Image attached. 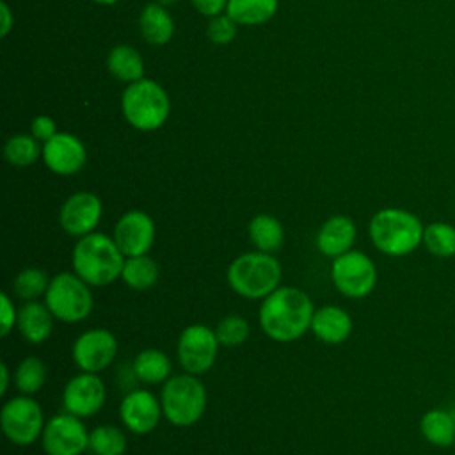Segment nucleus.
Segmentation results:
<instances>
[{
    "label": "nucleus",
    "mask_w": 455,
    "mask_h": 455,
    "mask_svg": "<svg viewBox=\"0 0 455 455\" xmlns=\"http://www.w3.org/2000/svg\"><path fill=\"white\" fill-rule=\"evenodd\" d=\"M313 313V300L304 290L279 286L261 300L258 320L267 338L277 343H291L309 331Z\"/></svg>",
    "instance_id": "1"
},
{
    "label": "nucleus",
    "mask_w": 455,
    "mask_h": 455,
    "mask_svg": "<svg viewBox=\"0 0 455 455\" xmlns=\"http://www.w3.org/2000/svg\"><path fill=\"white\" fill-rule=\"evenodd\" d=\"M124 259L112 235L101 231L76 238L71 254L73 272L89 286H108L121 279Z\"/></svg>",
    "instance_id": "2"
},
{
    "label": "nucleus",
    "mask_w": 455,
    "mask_h": 455,
    "mask_svg": "<svg viewBox=\"0 0 455 455\" xmlns=\"http://www.w3.org/2000/svg\"><path fill=\"white\" fill-rule=\"evenodd\" d=\"M425 226L419 217L402 208H382L368 224V235L377 251L391 258L414 252L423 243Z\"/></svg>",
    "instance_id": "3"
},
{
    "label": "nucleus",
    "mask_w": 455,
    "mask_h": 455,
    "mask_svg": "<svg viewBox=\"0 0 455 455\" xmlns=\"http://www.w3.org/2000/svg\"><path fill=\"white\" fill-rule=\"evenodd\" d=\"M283 268L274 254L251 251L236 256L226 272L231 290L249 300H263L281 286Z\"/></svg>",
    "instance_id": "4"
},
{
    "label": "nucleus",
    "mask_w": 455,
    "mask_h": 455,
    "mask_svg": "<svg viewBox=\"0 0 455 455\" xmlns=\"http://www.w3.org/2000/svg\"><path fill=\"white\" fill-rule=\"evenodd\" d=\"M160 403L164 418L171 425L180 428L192 427L206 411V387L197 375L187 371L172 375L162 384Z\"/></svg>",
    "instance_id": "5"
},
{
    "label": "nucleus",
    "mask_w": 455,
    "mask_h": 455,
    "mask_svg": "<svg viewBox=\"0 0 455 455\" xmlns=\"http://www.w3.org/2000/svg\"><path fill=\"white\" fill-rule=\"evenodd\" d=\"M91 288L92 286L75 272H59L50 279L43 299L55 320L62 323H80L91 315L94 306Z\"/></svg>",
    "instance_id": "6"
},
{
    "label": "nucleus",
    "mask_w": 455,
    "mask_h": 455,
    "mask_svg": "<svg viewBox=\"0 0 455 455\" xmlns=\"http://www.w3.org/2000/svg\"><path fill=\"white\" fill-rule=\"evenodd\" d=\"M169 98L153 80L132 82L123 92V114L128 123L142 132L160 128L169 116Z\"/></svg>",
    "instance_id": "7"
},
{
    "label": "nucleus",
    "mask_w": 455,
    "mask_h": 455,
    "mask_svg": "<svg viewBox=\"0 0 455 455\" xmlns=\"http://www.w3.org/2000/svg\"><path fill=\"white\" fill-rule=\"evenodd\" d=\"M46 419L43 407L30 395L9 398L0 411V427L7 441L16 446H28L41 439Z\"/></svg>",
    "instance_id": "8"
},
{
    "label": "nucleus",
    "mask_w": 455,
    "mask_h": 455,
    "mask_svg": "<svg viewBox=\"0 0 455 455\" xmlns=\"http://www.w3.org/2000/svg\"><path fill=\"white\" fill-rule=\"evenodd\" d=\"M331 279L341 295L364 299L377 284V267L368 254L352 249L332 259Z\"/></svg>",
    "instance_id": "9"
},
{
    "label": "nucleus",
    "mask_w": 455,
    "mask_h": 455,
    "mask_svg": "<svg viewBox=\"0 0 455 455\" xmlns=\"http://www.w3.org/2000/svg\"><path fill=\"white\" fill-rule=\"evenodd\" d=\"M219 339L215 329L204 323H192L187 325L176 343V355L180 366L192 375L206 373L217 359L219 354Z\"/></svg>",
    "instance_id": "10"
},
{
    "label": "nucleus",
    "mask_w": 455,
    "mask_h": 455,
    "mask_svg": "<svg viewBox=\"0 0 455 455\" xmlns=\"http://www.w3.org/2000/svg\"><path fill=\"white\" fill-rule=\"evenodd\" d=\"M41 444L46 455H82L89 450V430L82 418L69 412L46 419Z\"/></svg>",
    "instance_id": "11"
},
{
    "label": "nucleus",
    "mask_w": 455,
    "mask_h": 455,
    "mask_svg": "<svg viewBox=\"0 0 455 455\" xmlns=\"http://www.w3.org/2000/svg\"><path fill=\"white\" fill-rule=\"evenodd\" d=\"M117 355V339L112 331L92 327L82 332L71 347L73 363L80 371L100 373L107 370Z\"/></svg>",
    "instance_id": "12"
},
{
    "label": "nucleus",
    "mask_w": 455,
    "mask_h": 455,
    "mask_svg": "<svg viewBox=\"0 0 455 455\" xmlns=\"http://www.w3.org/2000/svg\"><path fill=\"white\" fill-rule=\"evenodd\" d=\"M107 400L105 382L98 373L80 371L73 375L62 389L64 412L76 418H91L100 412Z\"/></svg>",
    "instance_id": "13"
},
{
    "label": "nucleus",
    "mask_w": 455,
    "mask_h": 455,
    "mask_svg": "<svg viewBox=\"0 0 455 455\" xmlns=\"http://www.w3.org/2000/svg\"><path fill=\"white\" fill-rule=\"evenodd\" d=\"M103 215L101 199L92 192H75L59 210V224L62 231L73 238L94 233Z\"/></svg>",
    "instance_id": "14"
},
{
    "label": "nucleus",
    "mask_w": 455,
    "mask_h": 455,
    "mask_svg": "<svg viewBox=\"0 0 455 455\" xmlns=\"http://www.w3.org/2000/svg\"><path fill=\"white\" fill-rule=\"evenodd\" d=\"M112 238L126 258L140 256L151 251L156 238V228L146 212L130 210L117 219Z\"/></svg>",
    "instance_id": "15"
},
{
    "label": "nucleus",
    "mask_w": 455,
    "mask_h": 455,
    "mask_svg": "<svg viewBox=\"0 0 455 455\" xmlns=\"http://www.w3.org/2000/svg\"><path fill=\"white\" fill-rule=\"evenodd\" d=\"M162 416L164 412L160 398H156L148 389H132L123 396L119 403L121 423L128 432L137 435L153 432L158 427Z\"/></svg>",
    "instance_id": "16"
},
{
    "label": "nucleus",
    "mask_w": 455,
    "mask_h": 455,
    "mask_svg": "<svg viewBox=\"0 0 455 455\" xmlns=\"http://www.w3.org/2000/svg\"><path fill=\"white\" fill-rule=\"evenodd\" d=\"M43 160L46 167L60 176L78 172L87 160L84 144L69 133H55L43 146Z\"/></svg>",
    "instance_id": "17"
},
{
    "label": "nucleus",
    "mask_w": 455,
    "mask_h": 455,
    "mask_svg": "<svg viewBox=\"0 0 455 455\" xmlns=\"http://www.w3.org/2000/svg\"><path fill=\"white\" fill-rule=\"evenodd\" d=\"M355 236H357V228L350 217L332 215L318 228L315 243L320 254L334 259L352 251L355 243Z\"/></svg>",
    "instance_id": "18"
},
{
    "label": "nucleus",
    "mask_w": 455,
    "mask_h": 455,
    "mask_svg": "<svg viewBox=\"0 0 455 455\" xmlns=\"http://www.w3.org/2000/svg\"><path fill=\"white\" fill-rule=\"evenodd\" d=\"M309 331L325 345H339L352 332V316L339 306L325 304L315 309Z\"/></svg>",
    "instance_id": "19"
},
{
    "label": "nucleus",
    "mask_w": 455,
    "mask_h": 455,
    "mask_svg": "<svg viewBox=\"0 0 455 455\" xmlns=\"http://www.w3.org/2000/svg\"><path fill=\"white\" fill-rule=\"evenodd\" d=\"M55 316L44 304V300H25L18 307L16 329L21 338L30 345L44 343L53 332Z\"/></svg>",
    "instance_id": "20"
},
{
    "label": "nucleus",
    "mask_w": 455,
    "mask_h": 455,
    "mask_svg": "<svg viewBox=\"0 0 455 455\" xmlns=\"http://www.w3.org/2000/svg\"><path fill=\"white\" fill-rule=\"evenodd\" d=\"M249 240L256 251L275 254L284 243V228L281 220L270 213H258L247 226Z\"/></svg>",
    "instance_id": "21"
},
{
    "label": "nucleus",
    "mask_w": 455,
    "mask_h": 455,
    "mask_svg": "<svg viewBox=\"0 0 455 455\" xmlns=\"http://www.w3.org/2000/svg\"><path fill=\"white\" fill-rule=\"evenodd\" d=\"M171 359L158 348H144L132 361L133 377L144 384H164L171 377Z\"/></svg>",
    "instance_id": "22"
},
{
    "label": "nucleus",
    "mask_w": 455,
    "mask_h": 455,
    "mask_svg": "<svg viewBox=\"0 0 455 455\" xmlns=\"http://www.w3.org/2000/svg\"><path fill=\"white\" fill-rule=\"evenodd\" d=\"M158 277H160L158 263L149 254L130 256L124 259L121 281L128 288L135 291H146L158 283Z\"/></svg>",
    "instance_id": "23"
},
{
    "label": "nucleus",
    "mask_w": 455,
    "mask_h": 455,
    "mask_svg": "<svg viewBox=\"0 0 455 455\" xmlns=\"http://www.w3.org/2000/svg\"><path fill=\"white\" fill-rule=\"evenodd\" d=\"M421 435L434 446L455 443V416L444 409H430L419 419Z\"/></svg>",
    "instance_id": "24"
},
{
    "label": "nucleus",
    "mask_w": 455,
    "mask_h": 455,
    "mask_svg": "<svg viewBox=\"0 0 455 455\" xmlns=\"http://www.w3.org/2000/svg\"><path fill=\"white\" fill-rule=\"evenodd\" d=\"M140 32L148 43L164 44L171 39L174 32L172 18L162 5L149 4L140 14Z\"/></svg>",
    "instance_id": "25"
},
{
    "label": "nucleus",
    "mask_w": 455,
    "mask_h": 455,
    "mask_svg": "<svg viewBox=\"0 0 455 455\" xmlns=\"http://www.w3.org/2000/svg\"><path fill=\"white\" fill-rule=\"evenodd\" d=\"M277 0H228V16L236 23L258 25L275 14Z\"/></svg>",
    "instance_id": "26"
},
{
    "label": "nucleus",
    "mask_w": 455,
    "mask_h": 455,
    "mask_svg": "<svg viewBox=\"0 0 455 455\" xmlns=\"http://www.w3.org/2000/svg\"><path fill=\"white\" fill-rule=\"evenodd\" d=\"M108 71L123 82H137L142 78L144 64L137 50L119 44L108 53Z\"/></svg>",
    "instance_id": "27"
},
{
    "label": "nucleus",
    "mask_w": 455,
    "mask_h": 455,
    "mask_svg": "<svg viewBox=\"0 0 455 455\" xmlns=\"http://www.w3.org/2000/svg\"><path fill=\"white\" fill-rule=\"evenodd\" d=\"M126 434L116 425H100L89 432V451L92 455H124Z\"/></svg>",
    "instance_id": "28"
},
{
    "label": "nucleus",
    "mask_w": 455,
    "mask_h": 455,
    "mask_svg": "<svg viewBox=\"0 0 455 455\" xmlns=\"http://www.w3.org/2000/svg\"><path fill=\"white\" fill-rule=\"evenodd\" d=\"M12 382L21 395H36L46 382V366L41 357H23L12 375Z\"/></svg>",
    "instance_id": "29"
},
{
    "label": "nucleus",
    "mask_w": 455,
    "mask_h": 455,
    "mask_svg": "<svg viewBox=\"0 0 455 455\" xmlns=\"http://www.w3.org/2000/svg\"><path fill=\"white\" fill-rule=\"evenodd\" d=\"M423 245L437 258H451L455 254V228L448 222H430L423 231Z\"/></svg>",
    "instance_id": "30"
},
{
    "label": "nucleus",
    "mask_w": 455,
    "mask_h": 455,
    "mask_svg": "<svg viewBox=\"0 0 455 455\" xmlns=\"http://www.w3.org/2000/svg\"><path fill=\"white\" fill-rule=\"evenodd\" d=\"M50 279L52 277H48V274L43 268L27 267L16 274L12 281V288L20 299L37 300L39 297H44Z\"/></svg>",
    "instance_id": "31"
},
{
    "label": "nucleus",
    "mask_w": 455,
    "mask_h": 455,
    "mask_svg": "<svg viewBox=\"0 0 455 455\" xmlns=\"http://www.w3.org/2000/svg\"><path fill=\"white\" fill-rule=\"evenodd\" d=\"M4 153H5V158L9 164L18 165V167H27V165H32L39 158L41 146L36 137L14 135L7 140Z\"/></svg>",
    "instance_id": "32"
},
{
    "label": "nucleus",
    "mask_w": 455,
    "mask_h": 455,
    "mask_svg": "<svg viewBox=\"0 0 455 455\" xmlns=\"http://www.w3.org/2000/svg\"><path fill=\"white\" fill-rule=\"evenodd\" d=\"M215 334H217L220 347L235 348L247 341V338L251 334V325L240 315H228L217 323Z\"/></svg>",
    "instance_id": "33"
},
{
    "label": "nucleus",
    "mask_w": 455,
    "mask_h": 455,
    "mask_svg": "<svg viewBox=\"0 0 455 455\" xmlns=\"http://www.w3.org/2000/svg\"><path fill=\"white\" fill-rule=\"evenodd\" d=\"M235 20L231 16H215L210 25H208V37L215 43V44H228L233 41L235 34H236V27H235Z\"/></svg>",
    "instance_id": "34"
},
{
    "label": "nucleus",
    "mask_w": 455,
    "mask_h": 455,
    "mask_svg": "<svg viewBox=\"0 0 455 455\" xmlns=\"http://www.w3.org/2000/svg\"><path fill=\"white\" fill-rule=\"evenodd\" d=\"M18 323V309L12 299L2 291L0 295V334L7 336Z\"/></svg>",
    "instance_id": "35"
},
{
    "label": "nucleus",
    "mask_w": 455,
    "mask_h": 455,
    "mask_svg": "<svg viewBox=\"0 0 455 455\" xmlns=\"http://www.w3.org/2000/svg\"><path fill=\"white\" fill-rule=\"evenodd\" d=\"M57 133L55 121L48 116H37L32 121V137H36L39 142L50 140Z\"/></svg>",
    "instance_id": "36"
},
{
    "label": "nucleus",
    "mask_w": 455,
    "mask_h": 455,
    "mask_svg": "<svg viewBox=\"0 0 455 455\" xmlns=\"http://www.w3.org/2000/svg\"><path fill=\"white\" fill-rule=\"evenodd\" d=\"M192 2L199 12L212 18H215L217 14H220L224 7H228V0H192Z\"/></svg>",
    "instance_id": "37"
},
{
    "label": "nucleus",
    "mask_w": 455,
    "mask_h": 455,
    "mask_svg": "<svg viewBox=\"0 0 455 455\" xmlns=\"http://www.w3.org/2000/svg\"><path fill=\"white\" fill-rule=\"evenodd\" d=\"M0 18H2V28H0V34L2 36H7V32L11 30V21H12V18H11V12H9V7L2 2L0 4Z\"/></svg>",
    "instance_id": "38"
},
{
    "label": "nucleus",
    "mask_w": 455,
    "mask_h": 455,
    "mask_svg": "<svg viewBox=\"0 0 455 455\" xmlns=\"http://www.w3.org/2000/svg\"><path fill=\"white\" fill-rule=\"evenodd\" d=\"M9 384H11V371H9L7 363H2L0 364V395L7 393Z\"/></svg>",
    "instance_id": "39"
},
{
    "label": "nucleus",
    "mask_w": 455,
    "mask_h": 455,
    "mask_svg": "<svg viewBox=\"0 0 455 455\" xmlns=\"http://www.w3.org/2000/svg\"><path fill=\"white\" fill-rule=\"evenodd\" d=\"M94 2H98V4H103V5H110V4H116L117 0H94Z\"/></svg>",
    "instance_id": "40"
},
{
    "label": "nucleus",
    "mask_w": 455,
    "mask_h": 455,
    "mask_svg": "<svg viewBox=\"0 0 455 455\" xmlns=\"http://www.w3.org/2000/svg\"><path fill=\"white\" fill-rule=\"evenodd\" d=\"M176 0H160V4H174Z\"/></svg>",
    "instance_id": "41"
}]
</instances>
